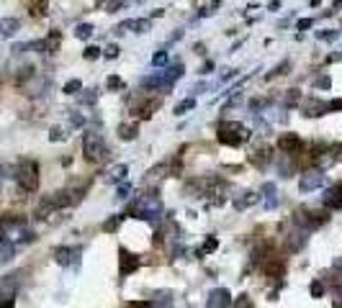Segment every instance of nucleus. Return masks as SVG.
I'll list each match as a JSON object with an SVG mask.
<instances>
[{
  "label": "nucleus",
  "instance_id": "1",
  "mask_svg": "<svg viewBox=\"0 0 342 308\" xmlns=\"http://www.w3.org/2000/svg\"><path fill=\"white\" fill-rule=\"evenodd\" d=\"M0 239H8L13 244H31L36 239L34 231L29 229V221L21 216H3L0 218Z\"/></svg>",
  "mask_w": 342,
  "mask_h": 308
},
{
  "label": "nucleus",
  "instance_id": "2",
  "mask_svg": "<svg viewBox=\"0 0 342 308\" xmlns=\"http://www.w3.org/2000/svg\"><path fill=\"white\" fill-rule=\"evenodd\" d=\"M162 198L157 193H142L134 206H132V216L139 221H149V224H160L162 221Z\"/></svg>",
  "mask_w": 342,
  "mask_h": 308
},
{
  "label": "nucleus",
  "instance_id": "3",
  "mask_svg": "<svg viewBox=\"0 0 342 308\" xmlns=\"http://www.w3.org/2000/svg\"><path fill=\"white\" fill-rule=\"evenodd\" d=\"M216 139L221 144H226V146H240V144L252 139V131L247 126H242L240 121H226L224 118V121L216 123Z\"/></svg>",
  "mask_w": 342,
  "mask_h": 308
},
{
  "label": "nucleus",
  "instance_id": "4",
  "mask_svg": "<svg viewBox=\"0 0 342 308\" xmlns=\"http://www.w3.org/2000/svg\"><path fill=\"white\" fill-rule=\"evenodd\" d=\"M82 154H85V160L88 162H103V160H108V146H105L103 141V134H98V131H85V136H82Z\"/></svg>",
  "mask_w": 342,
  "mask_h": 308
},
{
  "label": "nucleus",
  "instance_id": "5",
  "mask_svg": "<svg viewBox=\"0 0 342 308\" xmlns=\"http://www.w3.org/2000/svg\"><path fill=\"white\" fill-rule=\"evenodd\" d=\"M16 183L24 193H34L39 188V165L34 160H21L16 165Z\"/></svg>",
  "mask_w": 342,
  "mask_h": 308
},
{
  "label": "nucleus",
  "instance_id": "6",
  "mask_svg": "<svg viewBox=\"0 0 342 308\" xmlns=\"http://www.w3.org/2000/svg\"><path fill=\"white\" fill-rule=\"evenodd\" d=\"M324 185V170L319 167H309L301 172V178H298V190L301 193H314Z\"/></svg>",
  "mask_w": 342,
  "mask_h": 308
},
{
  "label": "nucleus",
  "instance_id": "7",
  "mask_svg": "<svg viewBox=\"0 0 342 308\" xmlns=\"http://www.w3.org/2000/svg\"><path fill=\"white\" fill-rule=\"evenodd\" d=\"M306 234H309V229H301V226H296V229L286 231V234L281 236V241H283V249H286L288 254L301 252V249L306 247Z\"/></svg>",
  "mask_w": 342,
  "mask_h": 308
},
{
  "label": "nucleus",
  "instance_id": "8",
  "mask_svg": "<svg viewBox=\"0 0 342 308\" xmlns=\"http://www.w3.org/2000/svg\"><path fill=\"white\" fill-rule=\"evenodd\" d=\"M139 265H142V259L134 252H129L126 247H119V275L121 277H129L132 272H137Z\"/></svg>",
  "mask_w": 342,
  "mask_h": 308
},
{
  "label": "nucleus",
  "instance_id": "9",
  "mask_svg": "<svg viewBox=\"0 0 342 308\" xmlns=\"http://www.w3.org/2000/svg\"><path fill=\"white\" fill-rule=\"evenodd\" d=\"M278 149H281L283 157H293V154H298L304 149V141L298 134H291V131H286V134L278 136Z\"/></svg>",
  "mask_w": 342,
  "mask_h": 308
},
{
  "label": "nucleus",
  "instance_id": "10",
  "mask_svg": "<svg viewBox=\"0 0 342 308\" xmlns=\"http://www.w3.org/2000/svg\"><path fill=\"white\" fill-rule=\"evenodd\" d=\"M298 108H301V113L304 116H309V118H316V116H324V113H329L327 111V103L322 100V98H301L298 100Z\"/></svg>",
  "mask_w": 342,
  "mask_h": 308
},
{
  "label": "nucleus",
  "instance_id": "11",
  "mask_svg": "<svg viewBox=\"0 0 342 308\" xmlns=\"http://www.w3.org/2000/svg\"><path fill=\"white\" fill-rule=\"evenodd\" d=\"M80 247L77 249H72V247H57L52 254H54V262L57 265H62V267H70V265H77L80 262Z\"/></svg>",
  "mask_w": 342,
  "mask_h": 308
},
{
  "label": "nucleus",
  "instance_id": "12",
  "mask_svg": "<svg viewBox=\"0 0 342 308\" xmlns=\"http://www.w3.org/2000/svg\"><path fill=\"white\" fill-rule=\"evenodd\" d=\"M152 29V21L149 18H126L116 26V34H126V31H137V34H147Z\"/></svg>",
  "mask_w": 342,
  "mask_h": 308
},
{
  "label": "nucleus",
  "instance_id": "13",
  "mask_svg": "<svg viewBox=\"0 0 342 308\" xmlns=\"http://www.w3.org/2000/svg\"><path fill=\"white\" fill-rule=\"evenodd\" d=\"M229 305H232V293L226 288H213L208 293L206 308H229Z\"/></svg>",
  "mask_w": 342,
  "mask_h": 308
},
{
  "label": "nucleus",
  "instance_id": "14",
  "mask_svg": "<svg viewBox=\"0 0 342 308\" xmlns=\"http://www.w3.org/2000/svg\"><path fill=\"white\" fill-rule=\"evenodd\" d=\"M260 198H263V203H265V208H268V211H275V208H278V203H281L275 183H263V188H260Z\"/></svg>",
  "mask_w": 342,
  "mask_h": 308
},
{
  "label": "nucleus",
  "instance_id": "15",
  "mask_svg": "<svg viewBox=\"0 0 342 308\" xmlns=\"http://www.w3.org/2000/svg\"><path fill=\"white\" fill-rule=\"evenodd\" d=\"M270 160H273V154H270V149L263 144V146H258L252 154H250V162L255 165V167H260V170H265L268 165H270Z\"/></svg>",
  "mask_w": 342,
  "mask_h": 308
},
{
  "label": "nucleus",
  "instance_id": "16",
  "mask_svg": "<svg viewBox=\"0 0 342 308\" xmlns=\"http://www.w3.org/2000/svg\"><path fill=\"white\" fill-rule=\"evenodd\" d=\"M263 270H265V275L273 277V280H281V277L286 275V265H283L281 259H270V262H265Z\"/></svg>",
  "mask_w": 342,
  "mask_h": 308
},
{
  "label": "nucleus",
  "instance_id": "17",
  "mask_svg": "<svg viewBox=\"0 0 342 308\" xmlns=\"http://www.w3.org/2000/svg\"><path fill=\"white\" fill-rule=\"evenodd\" d=\"M18 29H21L18 18H3V21H0V36H3V39H13L18 34Z\"/></svg>",
  "mask_w": 342,
  "mask_h": 308
},
{
  "label": "nucleus",
  "instance_id": "18",
  "mask_svg": "<svg viewBox=\"0 0 342 308\" xmlns=\"http://www.w3.org/2000/svg\"><path fill=\"white\" fill-rule=\"evenodd\" d=\"M324 208L329 211V208H342V188H329L327 193H324Z\"/></svg>",
  "mask_w": 342,
  "mask_h": 308
},
{
  "label": "nucleus",
  "instance_id": "19",
  "mask_svg": "<svg viewBox=\"0 0 342 308\" xmlns=\"http://www.w3.org/2000/svg\"><path fill=\"white\" fill-rule=\"evenodd\" d=\"M137 134H139L137 121H124V123L119 126V136H121V141H134Z\"/></svg>",
  "mask_w": 342,
  "mask_h": 308
},
{
  "label": "nucleus",
  "instance_id": "20",
  "mask_svg": "<svg viewBox=\"0 0 342 308\" xmlns=\"http://www.w3.org/2000/svg\"><path fill=\"white\" fill-rule=\"evenodd\" d=\"M162 72H165V80H167L170 85H173L175 80H180V77H183L185 64H183V62H175V64H170V67H167V70H162Z\"/></svg>",
  "mask_w": 342,
  "mask_h": 308
},
{
  "label": "nucleus",
  "instance_id": "21",
  "mask_svg": "<svg viewBox=\"0 0 342 308\" xmlns=\"http://www.w3.org/2000/svg\"><path fill=\"white\" fill-rule=\"evenodd\" d=\"M167 172H170L167 165H157V167H152V170L147 172V180H144V183H147V185H155V183H160V180L165 178Z\"/></svg>",
  "mask_w": 342,
  "mask_h": 308
},
{
  "label": "nucleus",
  "instance_id": "22",
  "mask_svg": "<svg viewBox=\"0 0 342 308\" xmlns=\"http://www.w3.org/2000/svg\"><path fill=\"white\" fill-rule=\"evenodd\" d=\"M258 201H260L258 193H242V198H237V201H234V208H237V211H245V208L255 206Z\"/></svg>",
  "mask_w": 342,
  "mask_h": 308
},
{
  "label": "nucleus",
  "instance_id": "23",
  "mask_svg": "<svg viewBox=\"0 0 342 308\" xmlns=\"http://www.w3.org/2000/svg\"><path fill=\"white\" fill-rule=\"evenodd\" d=\"M16 254V244L8 239H0V262H11Z\"/></svg>",
  "mask_w": 342,
  "mask_h": 308
},
{
  "label": "nucleus",
  "instance_id": "24",
  "mask_svg": "<svg viewBox=\"0 0 342 308\" xmlns=\"http://www.w3.org/2000/svg\"><path fill=\"white\" fill-rule=\"evenodd\" d=\"M124 3H126V0H95V8H100V11H105V13H113V11H119Z\"/></svg>",
  "mask_w": 342,
  "mask_h": 308
},
{
  "label": "nucleus",
  "instance_id": "25",
  "mask_svg": "<svg viewBox=\"0 0 342 308\" xmlns=\"http://www.w3.org/2000/svg\"><path fill=\"white\" fill-rule=\"evenodd\" d=\"M126 172H129V167H126V165H116V167L108 172V180H111V183H124V180H126Z\"/></svg>",
  "mask_w": 342,
  "mask_h": 308
},
{
  "label": "nucleus",
  "instance_id": "26",
  "mask_svg": "<svg viewBox=\"0 0 342 308\" xmlns=\"http://www.w3.org/2000/svg\"><path fill=\"white\" fill-rule=\"evenodd\" d=\"M149 308H175V303H173V298H170V293H162L160 298L149 300Z\"/></svg>",
  "mask_w": 342,
  "mask_h": 308
},
{
  "label": "nucleus",
  "instance_id": "27",
  "mask_svg": "<svg viewBox=\"0 0 342 308\" xmlns=\"http://www.w3.org/2000/svg\"><path fill=\"white\" fill-rule=\"evenodd\" d=\"M80 90H82V80H77V77L67 80L65 87H62V93H65V95H77Z\"/></svg>",
  "mask_w": 342,
  "mask_h": 308
},
{
  "label": "nucleus",
  "instance_id": "28",
  "mask_svg": "<svg viewBox=\"0 0 342 308\" xmlns=\"http://www.w3.org/2000/svg\"><path fill=\"white\" fill-rule=\"evenodd\" d=\"M157 108H160V98H152V100H147L144 105H139V113H142L144 118H149V116L157 111Z\"/></svg>",
  "mask_w": 342,
  "mask_h": 308
},
{
  "label": "nucleus",
  "instance_id": "29",
  "mask_svg": "<svg viewBox=\"0 0 342 308\" xmlns=\"http://www.w3.org/2000/svg\"><path fill=\"white\" fill-rule=\"evenodd\" d=\"M93 31H95L93 24H77V26H75V36L82 39V41H88V39L93 36Z\"/></svg>",
  "mask_w": 342,
  "mask_h": 308
},
{
  "label": "nucleus",
  "instance_id": "30",
  "mask_svg": "<svg viewBox=\"0 0 342 308\" xmlns=\"http://www.w3.org/2000/svg\"><path fill=\"white\" fill-rule=\"evenodd\" d=\"M121 221H124V216L121 213H116V216H111L108 221L103 224V231L105 234H113V231H119V226H121Z\"/></svg>",
  "mask_w": 342,
  "mask_h": 308
},
{
  "label": "nucleus",
  "instance_id": "31",
  "mask_svg": "<svg viewBox=\"0 0 342 308\" xmlns=\"http://www.w3.org/2000/svg\"><path fill=\"white\" fill-rule=\"evenodd\" d=\"M216 247H219V239H216V236H208V239L203 241V247H201L196 254H198V257H203V254H211V252L216 249Z\"/></svg>",
  "mask_w": 342,
  "mask_h": 308
},
{
  "label": "nucleus",
  "instance_id": "32",
  "mask_svg": "<svg viewBox=\"0 0 342 308\" xmlns=\"http://www.w3.org/2000/svg\"><path fill=\"white\" fill-rule=\"evenodd\" d=\"M77 100H80L82 105H93V103L98 100V90H80V93H77Z\"/></svg>",
  "mask_w": 342,
  "mask_h": 308
},
{
  "label": "nucleus",
  "instance_id": "33",
  "mask_svg": "<svg viewBox=\"0 0 342 308\" xmlns=\"http://www.w3.org/2000/svg\"><path fill=\"white\" fill-rule=\"evenodd\" d=\"M309 293H311V298H322V295H327V285L322 280H314L309 285Z\"/></svg>",
  "mask_w": 342,
  "mask_h": 308
},
{
  "label": "nucleus",
  "instance_id": "34",
  "mask_svg": "<svg viewBox=\"0 0 342 308\" xmlns=\"http://www.w3.org/2000/svg\"><path fill=\"white\" fill-rule=\"evenodd\" d=\"M193 108H196V98H185L183 103L175 105V116H183V113H188V111H193Z\"/></svg>",
  "mask_w": 342,
  "mask_h": 308
},
{
  "label": "nucleus",
  "instance_id": "35",
  "mask_svg": "<svg viewBox=\"0 0 342 308\" xmlns=\"http://www.w3.org/2000/svg\"><path fill=\"white\" fill-rule=\"evenodd\" d=\"M44 41H47V49H49V54H52V52H57V49H59L62 36H59V31H52V34H49Z\"/></svg>",
  "mask_w": 342,
  "mask_h": 308
},
{
  "label": "nucleus",
  "instance_id": "36",
  "mask_svg": "<svg viewBox=\"0 0 342 308\" xmlns=\"http://www.w3.org/2000/svg\"><path fill=\"white\" fill-rule=\"evenodd\" d=\"M316 39H319V41H337V39H339V31H334V29L316 31Z\"/></svg>",
  "mask_w": 342,
  "mask_h": 308
},
{
  "label": "nucleus",
  "instance_id": "37",
  "mask_svg": "<svg viewBox=\"0 0 342 308\" xmlns=\"http://www.w3.org/2000/svg\"><path fill=\"white\" fill-rule=\"evenodd\" d=\"M314 87H319V90H329V87H332L329 75H319V77L314 80Z\"/></svg>",
  "mask_w": 342,
  "mask_h": 308
},
{
  "label": "nucleus",
  "instance_id": "38",
  "mask_svg": "<svg viewBox=\"0 0 342 308\" xmlns=\"http://www.w3.org/2000/svg\"><path fill=\"white\" fill-rule=\"evenodd\" d=\"M105 85H108V90H124V80L116 77V75H111L108 80H105Z\"/></svg>",
  "mask_w": 342,
  "mask_h": 308
},
{
  "label": "nucleus",
  "instance_id": "39",
  "mask_svg": "<svg viewBox=\"0 0 342 308\" xmlns=\"http://www.w3.org/2000/svg\"><path fill=\"white\" fill-rule=\"evenodd\" d=\"M167 64V52H155L152 57V67H165Z\"/></svg>",
  "mask_w": 342,
  "mask_h": 308
},
{
  "label": "nucleus",
  "instance_id": "40",
  "mask_svg": "<svg viewBox=\"0 0 342 308\" xmlns=\"http://www.w3.org/2000/svg\"><path fill=\"white\" fill-rule=\"evenodd\" d=\"M288 67H291V64H288V62H283V64H278V67H275L273 72H268L265 77H268V80H273V77H278V75H286V70H288Z\"/></svg>",
  "mask_w": 342,
  "mask_h": 308
},
{
  "label": "nucleus",
  "instance_id": "41",
  "mask_svg": "<svg viewBox=\"0 0 342 308\" xmlns=\"http://www.w3.org/2000/svg\"><path fill=\"white\" fill-rule=\"evenodd\" d=\"M298 100H301V93H298V90H288V93H286V100H283V103H286V105H296Z\"/></svg>",
  "mask_w": 342,
  "mask_h": 308
},
{
  "label": "nucleus",
  "instance_id": "42",
  "mask_svg": "<svg viewBox=\"0 0 342 308\" xmlns=\"http://www.w3.org/2000/svg\"><path fill=\"white\" fill-rule=\"evenodd\" d=\"M234 308H255V305H252V298H250V295H240L237 300H234Z\"/></svg>",
  "mask_w": 342,
  "mask_h": 308
},
{
  "label": "nucleus",
  "instance_id": "43",
  "mask_svg": "<svg viewBox=\"0 0 342 308\" xmlns=\"http://www.w3.org/2000/svg\"><path fill=\"white\" fill-rule=\"evenodd\" d=\"M49 141H65V131H62L59 126H54V128L49 131Z\"/></svg>",
  "mask_w": 342,
  "mask_h": 308
},
{
  "label": "nucleus",
  "instance_id": "44",
  "mask_svg": "<svg viewBox=\"0 0 342 308\" xmlns=\"http://www.w3.org/2000/svg\"><path fill=\"white\" fill-rule=\"evenodd\" d=\"M100 52H103V49H98V47H85L82 57H85V59H98V57H100Z\"/></svg>",
  "mask_w": 342,
  "mask_h": 308
},
{
  "label": "nucleus",
  "instance_id": "45",
  "mask_svg": "<svg viewBox=\"0 0 342 308\" xmlns=\"http://www.w3.org/2000/svg\"><path fill=\"white\" fill-rule=\"evenodd\" d=\"M129 183H121L119 185V190H116V198H119V201H126V198H129Z\"/></svg>",
  "mask_w": 342,
  "mask_h": 308
},
{
  "label": "nucleus",
  "instance_id": "46",
  "mask_svg": "<svg viewBox=\"0 0 342 308\" xmlns=\"http://www.w3.org/2000/svg\"><path fill=\"white\" fill-rule=\"evenodd\" d=\"M103 57H105V59H116V57H119V47H116V44L105 47V49H103Z\"/></svg>",
  "mask_w": 342,
  "mask_h": 308
},
{
  "label": "nucleus",
  "instance_id": "47",
  "mask_svg": "<svg viewBox=\"0 0 342 308\" xmlns=\"http://www.w3.org/2000/svg\"><path fill=\"white\" fill-rule=\"evenodd\" d=\"M70 123H72L75 128H82V126H85V118H82L80 113H75V111H72V113H70Z\"/></svg>",
  "mask_w": 342,
  "mask_h": 308
},
{
  "label": "nucleus",
  "instance_id": "48",
  "mask_svg": "<svg viewBox=\"0 0 342 308\" xmlns=\"http://www.w3.org/2000/svg\"><path fill=\"white\" fill-rule=\"evenodd\" d=\"M311 26H314V18H301V21H298V31H306Z\"/></svg>",
  "mask_w": 342,
  "mask_h": 308
},
{
  "label": "nucleus",
  "instance_id": "49",
  "mask_svg": "<svg viewBox=\"0 0 342 308\" xmlns=\"http://www.w3.org/2000/svg\"><path fill=\"white\" fill-rule=\"evenodd\" d=\"M13 305H16V298H13V295L0 298V308H13Z\"/></svg>",
  "mask_w": 342,
  "mask_h": 308
},
{
  "label": "nucleus",
  "instance_id": "50",
  "mask_svg": "<svg viewBox=\"0 0 342 308\" xmlns=\"http://www.w3.org/2000/svg\"><path fill=\"white\" fill-rule=\"evenodd\" d=\"M327 111H342V100L337 98V100H332V103H327Z\"/></svg>",
  "mask_w": 342,
  "mask_h": 308
},
{
  "label": "nucleus",
  "instance_id": "51",
  "mask_svg": "<svg viewBox=\"0 0 342 308\" xmlns=\"http://www.w3.org/2000/svg\"><path fill=\"white\" fill-rule=\"evenodd\" d=\"M332 308H342V295H337V298H334V305H332Z\"/></svg>",
  "mask_w": 342,
  "mask_h": 308
},
{
  "label": "nucleus",
  "instance_id": "52",
  "mask_svg": "<svg viewBox=\"0 0 342 308\" xmlns=\"http://www.w3.org/2000/svg\"><path fill=\"white\" fill-rule=\"evenodd\" d=\"M339 8H342V0H334V6H332V13H334V11H339Z\"/></svg>",
  "mask_w": 342,
  "mask_h": 308
},
{
  "label": "nucleus",
  "instance_id": "53",
  "mask_svg": "<svg viewBox=\"0 0 342 308\" xmlns=\"http://www.w3.org/2000/svg\"><path fill=\"white\" fill-rule=\"evenodd\" d=\"M339 160H342V144H339Z\"/></svg>",
  "mask_w": 342,
  "mask_h": 308
},
{
  "label": "nucleus",
  "instance_id": "54",
  "mask_svg": "<svg viewBox=\"0 0 342 308\" xmlns=\"http://www.w3.org/2000/svg\"><path fill=\"white\" fill-rule=\"evenodd\" d=\"M137 3H142V0H137Z\"/></svg>",
  "mask_w": 342,
  "mask_h": 308
},
{
  "label": "nucleus",
  "instance_id": "55",
  "mask_svg": "<svg viewBox=\"0 0 342 308\" xmlns=\"http://www.w3.org/2000/svg\"><path fill=\"white\" fill-rule=\"evenodd\" d=\"M0 172H3V167H0Z\"/></svg>",
  "mask_w": 342,
  "mask_h": 308
}]
</instances>
